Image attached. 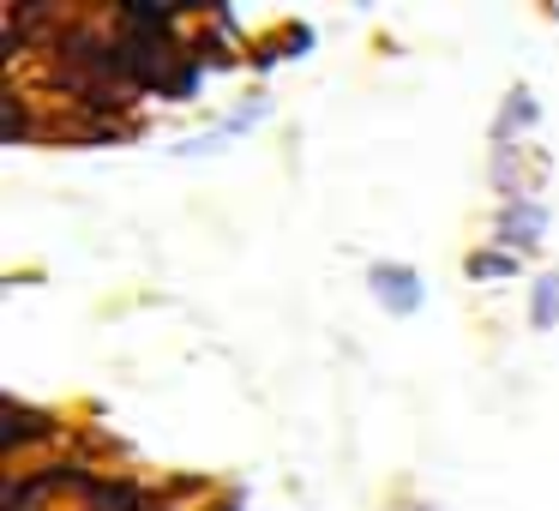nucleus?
Segmentation results:
<instances>
[{
  "label": "nucleus",
  "mask_w": 559,
  "mask_h": 511,
  "mask_svg": "<svg viewBox=\"0 0 559 511\" xmlns=\"http://www.w3.org/2000/svg\"><path fill=\"white\" fill-rule=\"evenodd\" d=\"M487 175H493V193H499V199H542L547 157L530 145V139H523V145H493Z\"/></svg>",
  "instance_id": "nucleus-1"
},
{
  "label": "nucleus",
  "mask_w": 559,
  "mask_h": 511,
  "mask_svg": "<svg viewBox=\"0 0 559 511\" xmlns=\"http://www.w3.org/2000/svg\"><path fill=\"white\" fill-rule=\"evenodd\" d=\"M259 121H271V97L259 91V97H247L241 109H229L217 127H205V133H187L181 145H175V157H217V151H229L235 139H247Z\"/></svg>",
  "instance_id": "nucleus-4"
},
{
  "label": "nucleus",
  "mask_w": 559,
  "mask_h": 511,
  "mask_svg": "<svg viewBox=\"0 0 559 511\" xmlns=\"http://www.w3.org/2000/svg\"><path fill=\"white\" fill-rule=\"evenodd\" d=\"M367 289H373V301L385 307L391 319H415L427 307V283L415 265H403V259H379V265H367Z\"/></svg>",
  "instance_id": "nucleus-3"
},
{
  "label": "nucleus",
  "mask_w": 559,
  "mask_h": 511,
  "mask_svg": "<svg viewBox=\"0 0 559 511\" xmlns=\"http://www.w3.org/2000/svg\"><path fill=\"white\" fill-rule=\"evenodd\" d=\"M542 241H547V205L542 199H499V211H493V247L499 253L523 259Z\"/></svg>",
  "instance_id": "nucleus-2"
},
{
  "label": "nucleus",
  "mask_w": 559,
  "mask_h": 511,
  "mask_svg": "<svg viewBox=\"0 0 559 511\" xmlns=\"http://www.w3.org/2000/svg\"><path fill=\"white\" fill-rule=\"evenodd\" d=\"M542 127V103H535L530 85H511L506 97H499V115H493V145H523V139Z\"/></svg>",
  "instance_id": "nucleus-5"
},
{
  "label": "nucleus",
  "mask_w": 559,
  "mask_h": 511,
  "mask_svg": "<svg viewBox=\"0 0 559 511\" xmlns=\"http://www.w3.org/2000/svg\"><path fill=\"white\" fill-rule=\"evenodd\" d=\"M530 331H559V271L530 277Z\"/></svg>",
  "instance_id": "nucleus-6"
},
{
  "label": "nucleus",
  "mask_w": 559,
  "mask_h": 511,
  "mask_svg": "<svg viewBox=\"0 0 559 511\" xmlns=\"http://www.w3.org/2000/svg\"><path fill=\"white\" fill-rule=\"evenodd\" d=\"M463 271H469V283H499V277H518V259L499 253V247L487 241V247H475V253L463 259Z\"/></svg>",
  "instance_id": "nucleus-7"
}]
</instances>
